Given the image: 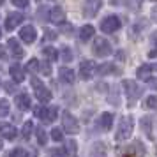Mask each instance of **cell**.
I'll return each mask as SVG.
<instances>
[{"instance_id": "obj_1", "label": "cell", "mask_w": 157, "mask_h": 157, "mask_svg": "<svg viewBox=\"0 0 157 157\" xmlns=\"http://www.w3.org/2000/svg\"><path fill=\"white\" fill-rule=\"evenodd\" d=\"M132 129H134V118L129 115V117H124L118 124V129H117V134H115V140L117 141H125L131 138L132 134Z\"/></svg>"}, {"instance_id": "obj_2", "label": "cell", "mask_w": 157, "mask_h": 157, "mask_svg": "<svg viewBox=\"0 0 157 157\" xmlns=\"http://www.w3.org/2000/svg\"><path fill=\"white\" fill-rule=\"evenodd\" d=\"M32 88H34L36 97L39 99V102H43V104H44V102H48V101L51 99V92L37 78H32Z\"/></svg>"}, {"instance_id": "obj_3", "label": "cell", "mask_w": 157, "mask_h": 157, "mask_svg": "<svg viewBox=\"0 0 157 157\" xmlns=\"http://www.w3.org/2000/svg\"><path fill=\"white\" fill-rule=\"evenodd\" d=\"M122 86H124V90H125V95L129 97V102L134 104L136 99H138L140 94H141V88L138 86V83H134L132 79H125V81L122 83Z\"/></svg>"}, {"instance_id": "obj_4", "label": "cell", "mask_w": 157, "mask_h": 157, "mask_svg": "<svg viewBox=\"0 0 157 157\" xmlns=\"http://www.w3.org/2000/svg\"><path fill=\"white\" fill-rule=\"evenodd\" d=\"M62 124H64L65 132H69V134H78L79 132L78 120H76L69 111H64V113H62Z\"/></svg>"}, {"instance_id": "obj_5", "label": "cell", "mask_w": 157, "mask_h": 157, "mask_svg": "<svg viewBox=\"0 0 157 157\" xmlns=\"http://www.w3.org/2000/svg\"><path fill=\"white\" fill-rule=\"evenodd\" d=\"M120 27H122L120 20H118L117 16H108V18H104L102 23H101V30H102L104 34H113V32H117Z\"/></svg>"}, {"instance_id": "obj_6", "label": "cell", "mask_w": 157, "mask_h": 157, "mask_svg": "<svg viewBox=\"0 0 157 157\" xmlns=\"http://www.w3.org/2000/svg\"><path fill=\"white\" fill-rule=\"evenodd\" d=\"M94 53H95L97 57H108V55L111 53V44L108 43L106 39L97 37V39L94 41Z\"/></svg>"}, {"instance_id": "obj_7", "label": "cell", "mask_w": 157, "mask_h": 157, "mask_svg": "<svg viewBox=\"0 0 157 157\" xmlns=\"http://www.w3.org/2000/svg\"><path fill=\"white\" fill-rule=\"evenodd\" d=\"M102 7V0H85L83 4V16L85 18H94Z\"/></svg>"}, {"instance_id": "obj_8", "label": "cell", "mask_w": 157, "mask_h": 157, "mask_svg": "<svg viewBox=\"0 0 157 157\" xmlns=\"http://www.w3.org/2000/svg\"><path fill=\"white\" fill-rule=\"evenodd\" d=\"M95 72H97V65L92 60H83L79 64V74L83 79H92Z\"/></svg>"}, {"instance_id": "obj_9", "label": "cell", "mask_w": 157, "mask_h": 157, "mask_svg": "<svg viewBox=\"0 0 157 157\" xmlns=\"http://www.w3.org/2000/svg\"><path fill=\"white\" fill-rule=\"evenodd\" d=\"M20 37H21V41L23 43H27V44H32L34 41H36V29L32 27V25H27V27H23L21 30H20Z\"/></svg>"}, {"instance_id": "obj_10", "label": "cell", "mask_w": 157, "mask_h": 157, "mask_svg": "<svg viewBox=\"0 0 157 157\" xmlns=\"http://www.w3.org/2000/svg\"><path fill=\"white\" fill-rule=\"evenodd\" d=\"M23 20H25V16L21 13H11L7 16V20H6V30H14Z\"/></svg>"}, {"instance_id": "obj_11", "label": "cell", "mask_w": 157, "mask_h": 157, "mask_svg": "<svg viewBox=\"0 0 157 157\" xmlns=\"http://www.w3.org/2000/svg\"><path fill=\"white\" fill-rule=\"evenodd\" d=\"M7 48L9 51H11V55L14 58H21L23 57V48L20 46V43H18V39H14V37H11L7 41Z\"/></svg>"}, {"instance_id": "obj_12", "label": "cell", "mask_w": 157, "mask_h": 157, "mask_svg": "<svg viewBox=\"0 0 157 157\" xmlns=\"http://www.w3.org/2000/svg\"><path fill=\"white\" fill-rule=\"evenodd\" d=\"M16 134H18V131H16L14 125H11V124H0V136H2V138H6V140H14Z\"/></svg>"}, {"instance_id": "obj_13", "label": "cell", "mask_w": 157, "mask_h": 157, "mask_svg": "<svg viewBox=\"0 0 157 157\" xmlns=\"http://www.w3.org/2000/svg\"><path fill=\"white\" fill-rule=\"evenodd\" d=\"M9 74H11V78L14 83H23V79H25V71L21 69V65H11V69H9Z\"/></svg>"}, {"instance_id": "obj_14", "label": "cell", "mask_w": 157, "mask_h": 157, "mask_svg": "<svg viewBox=\"0 0 157 157\" xmlns=\"http://www.w3.org/2000/svg\"><path fill=\"white\" fill-rule=\"evenodd\" d=\"M50 21L51 23H64L65 21V13H64V9L62 7H53L50 11Z\"/></svg>"}, {"instance_id": "obj_15", "label": "cell", "mask_w": 157, "mask_h": 157, "mask_svg": "<svg viewBox=\"0 0 157 157\" xmlns=\"http://www.w3.org/2000/svg\"><path fill=\"white\" fill-rule=\"evenodd\" d=\"M60 79H62L64 83H67V85H72V83L76 81V74H74V71L69 69V67H62V69H60Z\"/></svg>"}, {"instance_id": "obj_16", "label": "cell", "mask_w": 157, "mask_h": 157, "mask_svg": "<svg viewBox=\"0 0 157 157\" xmlns=\"http://www.w3.org/2000/svg\"><path fill=\"white\" fill-rule=\"evenodd\" d=\"M16 106L20 108L21 111H27L32 104H30V97L27 94H18V97H16Z\"/></svg>"}, {"instance_id": "obj_17", "label": "cell", "mask_w": 157, "mask_h": 157, "mask_svg": "<svg viewBox=\"0 0 157 157\" xmlns=\"http://www.w3.org/2000/svg\"><path fill=\"white\" fill-rule=\"evenodd\" d=\"M111 124H113V115L111 113H102L99 118V125L102 131H109L111 129Z\"/></svg>"}, {"instance_id": "obj_18", "label": "cell", "mask_w": 157, "mask_h": 157, "mask_svg": "<svg viewBox=\"0 0 157 157\" xmlns=\"http://www.w3.org/2000/svg\"><path fill=\"white\" fill-rule=\"evenodd\" d=\"M94 34H95V29H94L92 25H85V27H81V32H79V37H81V41L86 43L88 39H92Z\"/></svg>"}, {"instance_id": "obj_19", "label": "cell", "mask_w": 157, "mask_h": 157, "mask_svg": "<svg viewBox=\"0 0 157 157\" xmlns=\"http://www.w3.org/2000/svg\"><path fill=\"white\" fill-rule=\"evenodd\" d=\"M117 67H115L113 64H102L97 67V74H101V76H106V74H117Z\"/></svg>"}, {"instance_id": "obj_20", "label": "cell", "mask_w": 157, "mask_h": 157, "mask_svg": "<svg viewBox=\"0 0 157 157\" xmlns=\"http://www.w3.org/2000/svg\"><path fill=\"white\" fill-rule=\"evenodd\" d=\"M150 74H152V67L150 65H140L138 71H136V76L140 79H150Z\"/></svg>"}, {"instance_id": "obj_21", "label": "cell", "mask_w": 157, "mask_h": 157, "mask_svg": "<svg viewBox=\"0 0 157 157\" xmlns=\"http://www.w3.org/2000/svg\"><path fill=\"white\" fill-rule=\"evenodd\" d=\"M43 55H46V58H48V62H53V60H57L58 58V51L53 48V46H46L43 50Z\"/></svg>"}, {"instance_id": "obj_22", "label": "cell", "mask_w": 157, "mask_h": 157, "mask_svg": "<svg viewBox=\"0 0 157 157\" xmlns=\"http://www.w3.org/2000/svg\"><path fill=\"white\" fill-rule=\"evenodd\" d=\"M143 29H145L143 23H134V25L129 29V36H131V39H138V36L143 32Z\"/></svg>"}, {"instance_id": "obj_23", "label": "cell", "mask_w": 157, "mask_h": 157, "mask_svg": "<svg viewBox=\"0 0 157 157\" xmlns=\"http://www.w3.org/2000/svg\"><path fill=\"white\" fill-rule=\"evenodd\" d=\"M150 124H152V120H150L148 117L141 118V127H143V131L147 132V136H148V138H154V132H152V129H150Z\"/></svg>"}, {"instance_id": "obj_24", "label": "cell", "mask_w": 157, "mask_h": 157, "mask_svg": "<svg viewBox=\"0 0 157 157\" xmlns=\"http://www.w3.org/2000/svg\"><path fill=\"white\" fill-rule=\"evenodd\" d=\"M32 129H34V124L32 122H25V125H23V131H21V134L25 140H29L30 134H32Z\"/></svg>"}, {"instance_id": "obj_25", "label": "cell", "mask_w": 157, "mask_h": 157, "mask_svg": "<svg viewBox=\"0 0 157 157\" xmlns=\"http://www.w3.org/2000/svg\"><path fill=\"white\" fill-rule=\"evenodd\" d=\"M46 141H48V140H46V131H44L43 127H39L37 129V143H39L41 147H44Z\"/></svg>"}, {"instance_id": "obj_26", "label": "cell", "mask_w": 157, "mask_h": 157, "mask_svg": "<svg viewBox=\"0 0 157 157\" xmlns=\"http://www.w3.org/2000/svg\"><path fill=\"white\" fill-rule=\"evenodd\" d=\"M9 109H11V106H9V102L6 99L0 101V117H7L9 115Z\"/></svg>"}, {"instance_id": "obj_27", "label": "cell", "mask_w": 157, "mask_h": 157, "mask_svg": "<svg viewBox=\"0 0 157 157\" xmlns=\"http://www.w3.org/2000/svg\"><path fill=\"white\" fill-rule=\"evenodd\" d=\"M9 157H32L27 152V150H23V148H14L11 154H9Z\"/></svg>"}, {"instance_id": "obj_28", "label": "cell", "mask_w": 157, "mask_h": 157, "mask_svg": "<svg viewBox=\"0 0 157 157\" xmlns=\"http://www.w3.org/2000/svg\"><path fill=\"white\" fill-rule=\"evenodd\" d=\"M39 65H41V64H39V60L32 58L29 64H27V67H25V69H27L29 72H36V71H39Z\"/></svg>"}, {"instance_id": "obj_29", "label": "cell", "mask_w": 157, "mask_h": 157, "mask_svg": "<svg viewBox=\"0 0 157 157\" xmlns=\"http://www.w3.org/2000/svg\"><path fill=\"white\" fill-rule=\"evenodd\" d=\"M34 115H36L37 118H46V117H48V108L37 106V108H36V111H34Z\"/></svg>"}, {"instance_id": "obj_30", "label": "cell", "mask_w": 157, "mask_h": 157, "mask_svg": "<svg viewBox=\"0 0 157 157\" xmlns=\"http://www.w3.org/2000/svg\"><path fill=\"white\" fill-rule=\"evenodd\" d=\"M48 155L50 157H65V150L64 148H53L48 152Z\"/></svg>"}, {"instance_id": "obj_31", "label": "cell", "mask_w": 157, "mask_h": 157, "mask_svg": "<svg viewBox=\"0 0 157 157\" xmlns=\"http://www.w3.org/2000/svg\"><path fill=\"white\" fill-rule=\"evenodd\" d=\"M57 115H58V108L55 106V108H50L48 109V117H46V120L48 122H53L55 118H57Z\"/></svg>"}, {"instance_id": "obj_32", "label": "cell", "mask_w": 157, "mask_h": 157, "mask_svg": "<svg viewBox=\"0 0 157 157\" xmlns=\"http://www.w3.org/2000/svg\"><path fill=\"white\" fill-rule=\"evenodd\" d=\"M145 104H147V108H150V109H157V95H152V97H148Z\"/></svg>"}, {"instance_id": "obj_33", "label": "cell", "mask_w": 157, "mask_h": 157, "mask_svg": "<svg viewBox=\"0 0 157 157\" xmlns=\"http://www.w3.org/2000/svg\"><path fill=\"white\" fill-rule=\"evenodd\" d=\"M39 71H43V74H46V76H50V74H51L50 62H41V65H39Z\"/></svg>"}, {"instance_id": "obj_34", "label": "cell", "mask_w": 157, "mask_h": 157, "mask_svg": "<svg viewBox=\"0 0 157 157\" xmlns=\"http://www.w3.org/2000/svg\"><path fill=\"white\" fill-rule=\"evenodd\" d=\"M62 58H64L65 62H71L72 60V51L69 50V48H64V50H62Z\"/></svg>"}, {"instance_id": "obj_35", "label": "cell", "mask_w": 157, "mask_h": 157, "mask_svg": "<svg viewBox=\"0 0 157 157\" xmlns=\"http://www.w3.org/2000/svg\"><path fill=\"white\" fill-rule=\"evenodd\" d=\"M51 138H53V141H62V131L60 129H53L51 131Z\"/></svg>"}, {"instance_id": "obj_36", "label": "cell", "mask_w": 157, "mask_h": 157, "mask_svg": "<svg viewBox=\"0 0 157 157\" xmlns=\"http://www.w3.org/2000/svg\"><path fill=\"white\" fill-rule=\"evenodd\" d=\"M13 6H16V7H27L29 0H13Z\"/></svg>"}, {"instance_id": "obj_37", "label": "cell", "mask_w": 157, "mask_h": 157, "mask_svg": "<svg viewBox=\"0 0 157 157\" xmlns=\"http://www.w3.org/2000/svg\"><path fill=\"white\" fill-rule=\"evenodd\" d=\"M0 60H7V53H6L4 46H0Z\"/></svg>"}, {"instance_id": "obj_38", "label": "cell", "mask_w": 157, "mask_h": 157, "mask_svg": "<svg viewBox=\"0 0 157 157\" xmlns=\"http://www.w3.org/2000/svg\"><path fill=\"white\" fill-rule=\"evenodd\" d=\"M148 57L150 58H157V46H154V48L148 51Z\"/></svg>"}, {"instance_id": "obj_39", "label": "cell", "mask_w": 157, "mask_h": 157, "mask_svg": "<svg viewBox=\"0 0 157 157\" xmlns=\"http://www.w3.org/2000/svg\"><path fill=\"white\" fill-rule=\"evenodd\" d=\"M148 83H150V88H152V90H157V78L148 79Z\"/></svg>"}, {"instance_id": "obj_40", "label": "cell", "mask_w": 157, "mask_h": 157, "mask_svg": "<svg viewBox=\"0 0 157 157\" xmlns=\"http://www.w3.org/2000/svg\"><path fill=\"white\" fill-rule=\"evenodd\" d=\"M152 20H154V21H157V7L152 9Z\"/></svg>"}, {"instance_id": "obj_41", "label": "cell", "mask_w": 157, "mask_h": 157, "mask_svg": "<svg viewBox=\"0 0 157 157\" xmlns=\"http://www.w3.org/2000/svg\"><path fill=\"white\" fill-rule=\"evenodd\" d=\"M152 41H154V44L157 46V30L154 32V34H152Z\"/></svg>"}, {"instance_id": "obj_42", "label": "cell", "mask_w": 157, "mask_h": 157, "mask_svg": "<svg viewBox=\"0 0 157 157\" xmlns=\"http://www.w3.org/2000/svg\"><path fill=\"white\" fill-rule=\"evenodd\" d=\"M6 88H7L9 92H13V90H16V86H14V85H6Z\"/></svg>"}, {"instance_id": "obj_43", "label": "cell", "mask_w": 157, "mask_h": 157, "mask_svg": "<svg viewBox=\"0 0 157 157\" xmlns=\"http://www.w3.org/2000/svg\"><path fill=\"white\" fill-rule=\"evenodd\" d=\"M152 69H155V71H157V64H155V65H154V67H152Z\"/></svg>"}, {"instance_id": "obj_44", "label": "cell", "mask_w": 157, "mask_h": 157, "mask_svg": "<svg viewBox=\"0 0 157 157\" xmlns=\"http://www.w3.org/2000/svg\"><path fill=\"white\" fill-rule=\"evenodd\" d=\"M2 4H4V0H0V6H2Z\"/></svg>"}, {"instance_id": "obj_45", "label": "cell", "mask_w": 157, "mask_h": 157, "mask_svg": "<svg viewBox=\"0 0 157 157\" xmlns=\"http://www.w3.org/2000/svg\"><path fill=\"white\" fill-rule=\"evenodd\" d=\"M0 37H2V30H0Z\"/></svg>"}, {"instance_id": "obj_46", "label": "cell", "mask_w": 157, "mask_h": 157, "mask_svg": "<svg viewBox=\"0 0 157 157\" xmlns=\"http://www.w3.org/2000/svg\"><path fill=\"white\" fill-rule=\"evenodd\" d=\"M0 148H2V143H0Z\"/></svg>"}]
</instances>
